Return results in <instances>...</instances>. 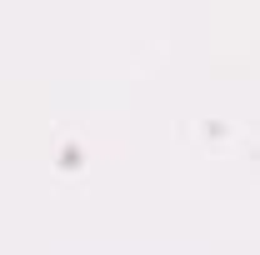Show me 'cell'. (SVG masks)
Masks as SVG:
<instances>
[]
</instances>
